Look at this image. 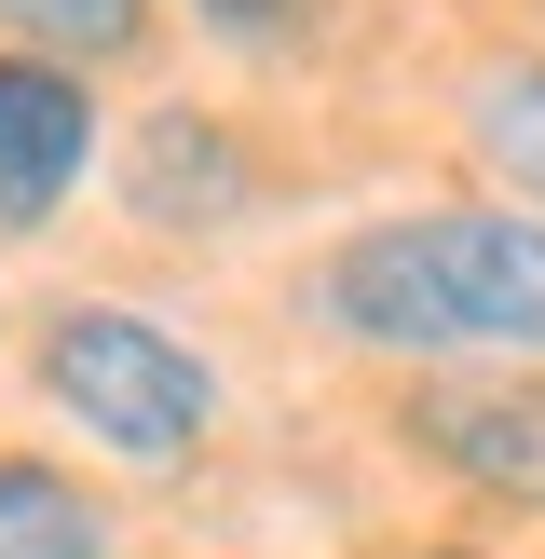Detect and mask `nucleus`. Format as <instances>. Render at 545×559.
<instances>
[{
    "label": "nucleus",
    "instance_id": "nucleus-1",
    "mask_svg": "<svg viewBox=\"0 0 545 559\" xmlns=\"http://www.w3.org/2000/svg\"><path fill=\"white\" fill-rule=\"evenodd\" d=\"M287 314L368 369H545V218L532 205H396L287 273Z\"/></svg>",
    "mask_w": 545,
    "mask_h": 559
},
{
    "label": "nucleus",
    "instance_id": "nucleus-2",
    "mask_svg": "<svg viewBox=\"0 0 545 559\" xmlns=\"http://www.w3.org/2000/svg\"><path fill=\"white\" fill-rule=\"evenodd\" d=\"M14 369H27V396H41L96 464H123V478H205L218 437H232L218 355L191 342V328H164L150 300H109V287L27 300Z\"/></svg>",
    "mask_w": 545,
    "mask_h": 559
},
{
    "label": "nucleus",
    "instance_id": "nucleus-3",
    "mask_svg": "<svg viewBox=\"0 0 545 559\" xmlns=\"http://www.w3.org/2000/svg\"><path fill=\"white\" fill-rule=\"evenodd\" d=\"M382 437L491 519H545V369H396Z\"/></svg>",
    "mask_w": 545,
    "mask_h": 559
},
{
    "label": "nucleus",
    "instance_id": "nucleus-4",
    "mask_svg": "<svg viewBox=\"0 0 545 559\" xmlns=\"http://www.w3.org/2000/svg\"><path fill=\"white\" fill-rule=\"evenodd\" d=\"M272 151H259V123H232V109H205V96H150L123 136H109V205L136 218V233H164V246H232L245 218H272Z\"/></svg>",
    "mask_w": 545,
    "mask_h": 559
},
{
    "label": "nucleus",
    "instance_id": "nucleus-5",
    "mask_svg": "<svg viewBox=\"0 0 545 559\" xmlns=\"http://www.w3.org/2000/svg\"><path fill=\"white\" fill-rule=\"evenodd\" d=\"M109 164V96L82 69L0 55V246H41L82 205V178Z\"/></svg>",
    "mask_w": 545,
    "mask_h": 559
},
{
    "label": "nucleus",
    "instance_id": "nucleus-6",
    "mask_svg": "<svg viewBox=\"0 0 545 559\" xmlns=\"http://www.w3.org/2000/svg\"><path fill=\"white\" fill-rule=\"evenodd\" d=\"M0 559H123V506L69 451L0 437Z\"/></svg>",
    "mask_w": 545,
    "mask_h": 559
},
{
    "label": "nucleus",
    "instance_id": "nucleus-7",
    "mask_svg": "<svg viewBox=\"0 0 545 559\" xmlns=\"http://www.w3.org/2000/svg\"><path fill=\"white\" fill-rule=\"evenodd\" d=\"M463 151H477L491 205H532L545 218V55H491L477 82H463Z\"/></svg>",
    "mask_w": 545,
    "mask_h": 559
},
{
    "label": "nucleus",
    "instance_id": "nucleus-8",
    "mask_svg": "<svg viewBox=\"0 0 545 559\" xmlns=\"http://www.w3.org/2000/svg\"><path fill=\"white\" fill-rule=\"evenodd\" d=\"M164 41V0H0V55H41V69H136Z\"/></svg>",
    "mask_w": 545,
    "mask_h": 559
},
{
    "label": "nucleus",
    "instance_id": "nucleus-9",
    "mask_svg": "<svg viewBox=\"0 0 545 559\" xmlns=\"http://www.w3.org/2000/svg\"><path fill=\"white\" fill-rule=\"evenodd\" d=\"M164 14H191L205 41H232V55H314L327 41V0H164Z\"/></svg>",
    "mask_w": 545,
    "mask_h": 559
},
{
    "label": "nucleus",
    "instance_id": "nucleus-10",
    "mask_svg": "<svg viewBox=\"0 0 545 559\" xmlns=\"http://www.w3.org/2000/svg\"><path fill=\"white\" fill-rule=\"evenodd\" d=\"M423 559H491V546H423Z\"/></svg>",
    "mask_w": 545,
    "mask_h": 559
}]
</instances>
